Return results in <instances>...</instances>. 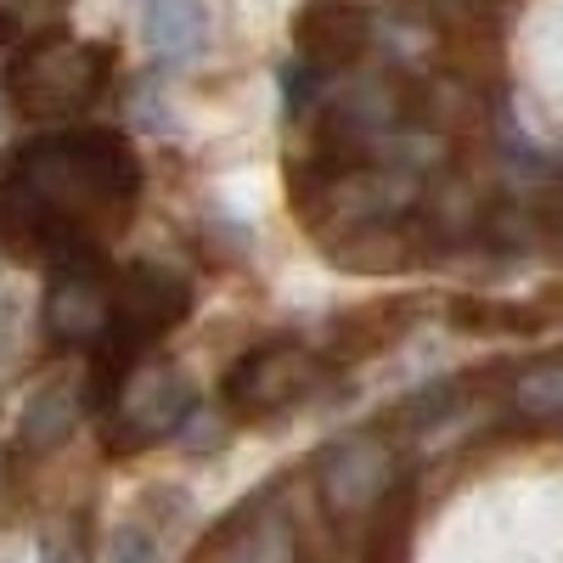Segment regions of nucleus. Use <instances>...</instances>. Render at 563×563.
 Returning a JSON list of instances; mask_svg holds the SVG:
<instances>
[{"mask_svg":"<svg viewBox=\"0 0 563 563\" xmlns=\"http://www.w3.org/2000/svg\"><path fill=\"white\" fill-rule=\"evenodd\" d=\"M141 158L119 130H45L0 164V249L45 271L97 260L102 238L135 214Z\"/></svg>","mask_w":563,"mask_h":563,"instance_id":"1","label":"nucleus"},{"mask_svg":"<svg viewBox=\"0 0 563 563\" xmlns=\"http://www.w3.org/2000/svg\"><path fill=\"white\" fill-rule=\"evenodd\" d=\"M113 74V52L90 40H68V34H40L7 68V97L29 113V119H74L85 108L102 102Z\"/></svg>","mask_w":563,"mask_h":563,"instance_id":"2","label":"nucleus"},{"mask_svg":"<svg viewBox=\"0 0 563 563\" xmlns=\"http://www.w3.org/2000/svg\"><path fill=\"white\" fill-rule=\"evenodd\" d=\"M321 372H327V361L310 355L305 344L265 339V344L243 350L238 361L225 366L220 400H225V411L238 422H271L282 411H294L299 400H310L316 384H321Z\"/></svg>","mask_w":563,"mask_h":563,"instance_id":"3","label":"nucleus"},{"mask_svg":"<svg viewBox=\"0 0 563 563\" xmlns=\"http://www.w3.org/2000/svg\"><path fill=\"white\" fill-rule=\"evenodd\" d=\"M198 389L180 366L169 361H147L135 378L119 389V400L102 411V451L108 456H135L158 440H175V429L192 422Z\"/></svg>","mask_w":563,"mask_h":563,"instance_id":"4","label":"nucleus"},{"mask_svg":"<svg viewBox=\"0 0 563 563\" xmlns=\"http://www.w3.org/2000/svg\"><path fill=\"white\" fill-rule=\"evenodd\" d=\"M113 299H119V271L102 254L57 265L52 282H45V310H40V327L52 339V350L90 355L113 327Z\"/></svg>","mask_w":563,"mask_h":563,"instance_id":"5","label":"nucleus"},{"mask_svg":"<svg viewBox=\"0 0 563 563\" xmlns=\"http://www.w3.org/2000/svg\"><path fill=\"white\" fill-rule=\"evenodd\" d=\"M321 479V501L339 512V519H355V512H378L400 485H395V451L384 434H344L321 451L316 462Z\"/></svg>","mask_w":563,"mask_h":563,"instance_id":"6","label":"nucleus"},{"mask_svg":"<svg viewBox=\"0 0 563 563\" xmlns=\"http://www.w3.org/2000/svg\"><path fill=\"white\" fill-rule=\"evenodd\" d=\"M384 23H372L355 0H310L294 23V57H305L316 74H350L355 63L372 57Z\"/></svg>","mask_w":563,"mask_h":563,"instance_id":"7","label":"nucleus"},{"mask_svg":"<svg viewBox=\"0 0 563 563\" xmlns=\"http://www.w3.org/2000/svg\"><path fill=\"white\" fill-rule=\"evenodd\" d=\"M141 34L158 63H192L209 45V7L203 0H147Z\"/></svg>","mask_w":563,"mask_h":563,"instance_id":"8","label":"nucleus"},{"mask_svg":"<svg viewBox=\"0 0 563 563\" xmlns=\"http://www.w3.org/2000/svg\"><path fill=\"white\" fill-rule=\"evenodd\" d=\"M90 406V395H85V384H45L29 406H23V422H18V440H23V451H57L68 434H74V422H79V411Z\"/></svg>","mask_w":563,"mask_h":563,"instance_id":"9","label":"nucleus"},{"mask_svg":"<svg viewBox=\"0 0 563 563\" xmlns=\"http://www.w3.org/2000/svg\"><path fill=\"white\" fill-rule=\"evenodd\" d=\"M406 305H366V310H355V316H344L339 327H333V361H361V355H372V350H384L389 339H400V327H406Z\"/></svg>","mask_w":563,"mask_h":563,"instance_id":"10","label":"nucleus"},{"mask_svg":"<svg viewBox=\"0 0 563 563\" xmlns=\"http://www.w3.org/2000/svg\"><path fill=\"white\" fill-rule=\"evenodd\" d=\"M512 411L530 422H563V361H530L512 378Z\"/></svg>","mask_w":563,"mask_h":563,"instance_id":"11","label":"nucleus"},{"mask_svg":"<svg viewBox=\"0 0 563 563\" xmlns=\"http://www.w3.org/2000/svg\"><path fill=\"white\" fill-rule=\"evenodd\" d=\"M164 536H169V519H147V512H135V519H124L108 541V558L102 563H158L164 552Z\"/></svg>","mask_w":563,"mask_h":563,"instance_id":"12","label":"nucleus"},{"mask_svg":"<svg viewBox=\"0 0 563 563\" xmlns=\"http://www.w3.org/2000/svg\"><path fill=\"white\" fill-rule=\"evenodd\" d=\"M451 327H541V316L519 310V305H485V299H462L451 305Z\"/></svg>","mask_w":563,"mask_h":563,"instance_id":"13","label":"nucleus"},{"mask_svg":"<svg viewBox=\"0 0 563 563\" xmlns=\"http://www.w3.org/2000/svg\"><path fill=\"white\" fill-rule=\"evenodd\" d=\"M23 29H29V23H23V7H18V0H0V52H7V45H18Z\"/></svg>","mask_w":563,"mask_h":563,"instance_id":"14","label":"nucleus"}]
</instances>
